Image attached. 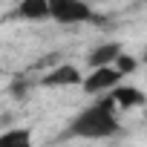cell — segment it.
<instances>
[{
	"mask_svg": "<svg viewBox=\"0 0 147 147\" xmlns=\"http://www.w3.org/2000/svg\"><path fill=\"white\" fill-rule=\"evenodd\" d=\"M124 52V46L118 43V40H110V43H98L95 49H90V55H87V63H90V69L92 66H107V63H115V58Z\"/></svg>",
	"mask_w": 147,
	"mask_h": 147,
	"instance_id": "8992f818",
	"label": "cell"
},
{
	"mask_svg": "<svg viewBox=\"0 0 147 147\" xmlns=\"http://www.w3.org/2000/svg\"><path fill=\"white\" fill-rule=\"evenodd\" d=\"M84 81L81 75V69L78 66H72V63H61L55 69H49L46 75L40 78V87H78Z\"/></svg>",
	"mask_w": 147,
	"mask_h": 147,
	"instance_id": "277c9868",
	"label": "cell"
},
{
	"mask_svg": "<svg viewBox=\"0 0 147 147\" xmlns=\"http://www.w3.org/2000/svg\"><path fill=\"white\" fill-rule=\"evenodd\" d=\"M0 144H6V147H12V144H18V147H29V144H32V133H29L26 127L3 130V133H0Z\"/></svg>",
	"mask_w": 147,
	"mask_h": 147,
	"instance_id": "ba28073f",
	"label": "cell"
},
{
	"mask_svg": "<svg viewBox=\"0 0 147 147\" xmlns=\"http://www.w3.org/2000/svg\"><path fill=\"white\" fill-rule=\"evenodd\" d=\"M115 66H118V72H121V75L127 78L130 72H136V69H138V61H136L133 55H124V52H121V55L115 58Z\"/></svg>",
	"mask_w": 147,
	"mask_h": 147,
	"instance_id": "9c48e42d",
	"label": "cell"
},
{
	"mask_svg": "<svg viewBox=\"0 0 147 147\" xmlns=\"http://www.w3.org/2000/svg\"><path fill=\"white\" fill-rule=\"evenodd\" d=\"M141 61H144V63H147V46H144V55H141Z\"/></svg>",
	"mask_w": 147,
	"mask_h": 147,
	"instance_id": "30bf717a",
	"label": "cell"
},
{
	"mask_svg": "<svg viewBox=\"0 0 147 147\" xmlns=\"http://www.w3.org/2000/svg\"><path fill=\"white\" fill-rule=\"evenodd\" d=\"M18 15L23 20H46L52 18V0H20Z\"/></svg>",
	"mask_w": 147,
	"mask_h": 147,
	"instance_id": "52a82bcc",
	"label": "cell"
},
{
	"mask_svg": "<svg viewBox=\"0 0 147 147\" xmlns=\"http://www.w3.org/2000/svg\"><path fill=\"white\" fill-rule=\"evenodd\" d=\"M107 95L115 101L118 110H136V107H144V104H147L144 90H138V87H127V84H118V87L110 90Z\"/></svg>",
	"mask_w": 147,
	"mask_h": 147,
	"instance_id": "5b68a950",
	"label": "cell"
},
{
	"mask_svg": "<svg viewBox=\"0 0 147 147\" xmlns=\"http://www.w3.org/2000/svg\"><path fill=\"white\" fill-rule=\"evenodd\" d=\"M52 20L63 26H78V23L95 20V15L84 0H52Z\"/></svg>",
	"mask_w": 147,
	"mask_h": 147,
	"instance_id": "3957f363",
	"label": "cell"
},
{
	"mask_svg": "<svg viewBox=\"0 0 147 147\" xmlns=\"http://www.w3.org/2000/svg\"><path fill=\"white\" fill-rule=\"evenodd\" d=\"M121 72H118V66L115 63H107V66H92L90 69V75L81 81V87H84V92H90V95H107L110 90H115L118 84H121Z\"/></svg>",
	"mask_w": 147,
	"mask_h": 147,
	"instance_id": "7a4b0ae2",
	"label": "cell"
},
{
	"mask_svg": "<svg viewBox=\"0 0 147 147\" xmlns=\"http://www.w3.org/2000/svg\"><path fill=\"white\" fill-rule=\"evenodd\" d=\"M118 133V107L110 95H101L98 101H92L90 107H84L72 124L66 127L63 138H110Z\"/></svg>",
	"mask_w": 147,
	"mask_h": 147,
	"instance_id": "6da1fadb",
	"label": "cell"
}]
</instances>
